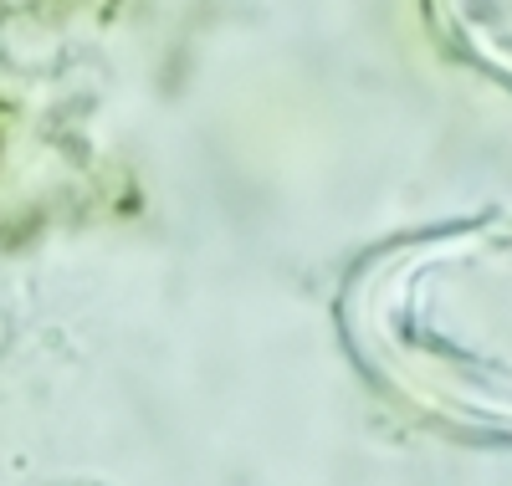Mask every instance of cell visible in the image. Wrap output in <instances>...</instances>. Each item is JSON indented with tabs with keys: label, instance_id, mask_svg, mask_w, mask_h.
<instances>
[{
	"label": "cell",
	"instance_id": "6da1fadb",
	"mask_svg": "<svg viewBox=\"0 0 512 486\" xmlns=\"http://www.w3.org/2000/svg\"><path fill=\"white\" fill-rule=\"evenodd\" d=\"M6 118H11V113H6V108H0V144H6Z\"/></svg>",
	"mask_w": 512,
	"mask_h": 486
}]
</instances>
